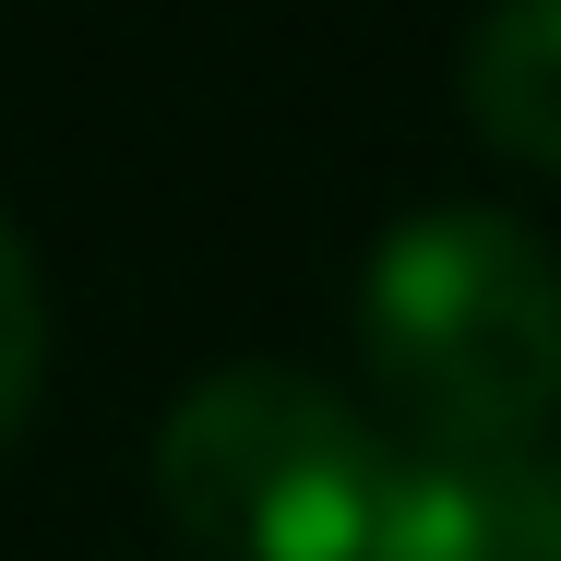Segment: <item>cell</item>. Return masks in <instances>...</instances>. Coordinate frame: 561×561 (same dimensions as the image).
Segmentation results:
<instances>
[{"label": "cell", "instance_id": "cell-1", "mask_svg": "<svg viewBox=\"0 0 561 561\" xmlns=\"http://www.w3.org/2000/svg\"><path fill=\"white\" fill-rule=\"evenodd\" d=\"M358 358L419 454H514L561 407V263L502 204H431L358 263Z\"/></svg>", "mask_w": 561, "mask_h": 561}, {"label": "cell", "instance_id": "cell-2", "mask_svg": "<svg viewBox=\"0 0 561 561\" xmlns=\"http://www.w3.org/2000/svg\"><path fill=\"white\" fill-rule=\"evenodd\" d=\"M394 454L335 382L239 358L156 431V502L204 561H358Z\"/></svg>", "mask_w": 561, "mask_h": 561}, {"label": "cell", "instance_id": "cell-3", "mask_svg": "<svg viewBox=\"0 0 561 561\" xmlns=\"http://www.w3.org/2000/svg\"><path fill=\"white\" fill-rule=\"evenodd\" d=\"M454 96H466V119H478L490 156L561 180V0H490L466 24Z\"/></svg>", "mask_w": 561, "mask_h": 561}, {"label": "cell", "instance_id": "cell-4", "mask_svg": "<svg viewBox=\"0 0 561 561\" xmlns=\"http://www.w3.org/2000/svg\"><path fill=\"white\" fill-rule=\"evenodd\" d=\"M358 561H526V550H514V514H502L490 454H394L382 514H370V550H358Z\"/></svg>", "mask_w": 561, "mask_h": 561}, {"label": "cell", "instance_id": "cell-5", "mask_svg": "<svg viewBox=\"0 0 561 561\" xmlns=\"http://www.w3.org/2000/svg\"><path fill=\"white\" fill-rule=\"evenodd\" d=\"M36 370H48V287H36L24 227L0 216V454H12L24 407H36Z\"/></svg>", "mask_w": 561, "mask_h": 561}, {"label": "cell", "instance_id": "cell-6", "mask_svg": "<svg viewBox=\"0 0 561 561\" xmlns=\"http://www.w3.org/2000/svg\"><path fill=\"white\" fill-rule=\"evenodd\" d=\"M490 478H502V514H514V550H526V561H561V443L538 431V443L490 454Z\"/></svg>", "mask_w": 561, "mask_h": 561}]
</instances>
